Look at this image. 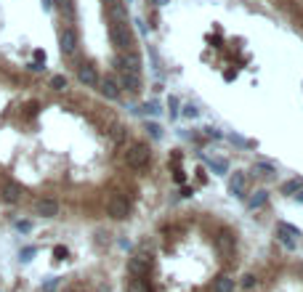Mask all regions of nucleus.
Listing matches in <instances>:
<instances>
[{
  "mask_svg": "<svg viewBox=\"0 0 303 292\" xmlns=\"http://www.w3.org/2000/svg\"><path fill=\"white\" fill-rule=\"evenodd\" d=\"M149 159H152V152H149V146L147 144H130L128 146V152H125V162H128V167L130 170H144V167L149 165Z\"/></svg>",
  "mask_w": 303,
  "mask_h": 292,
  "instance_id": "nucleus-1",
  "label": "nucleus"
},
{
  "mask_svg": "<svg viewBox=\"0 0 303 292\" xmlns=\"http://www.w3.org/2000/svg\"><path fill=\"white\" fill-rule=\"evenodd\" d=\"M109 35H112V40H115V45L120 51H130V48H133V35H130L128 22H115V24H112V29H109Z\"/></svg>",
  "mask_w": 303,
  "mask_h": 292,
  "instance_id": "nucleus-2",
  "label": "nucleus"
},
{
  "mask_svg": "<svg viewBox=\"0 0 303 292\" xmlns=\"http://www.w3.org/2000/svg\"><path fill=\"white\" fill-rule=\"evenodd\" d=\"M107 215L115 218V220H125L130 215V202L122 197V194H115V197L109 199V205H107Z\"/></svg>",
  "mask_w": 303,
  "mask_h": 292,
  "instance_id": "nucleus-3",
  "label": "nucleus"
},
{
  "mask_svg": "<svg viewBox=\"0 0 303 292\" xmlns=\"http://www.w3.org/2000/svg\"><path fill=\"white\" fill-rule=\"evenodd\" d=\"M117 67L141 75V53L133 51V48H130V51H120V56H117Z\"/></svg>",
  "mask_w": 303,
  "mask_h": 292,
  "instance_id": "nucleus-4",
  "label": "nucleus"
},
{
  "mask_svg": "<svg viewBox=\"0 0 303 292\" xmlns=\"http://www.w3.org/2000/svg\"><path fill=\"white\" fill-rule=\"evenodd\" d=\"M117 85L125 88L128 93H138L141 90V75H136V72H128V69H117Z\"/></svg>",
  "mask_w": 303,
  "mask_h": 292,
  "instance_id": "nucleus-5",
  "label": "nucleus"
},
{
  "mask_svg": "<svg viewBox=\"0 0 303 292\" xmlns=\"http://www.w3.org/2000/svg\"><path fill=\"white\" fill-rule=\"evenodd\" d=\"M77 80H80L85 88H98V80H101V75H98V69L93 67V64L83 61L80 67H77Z\"/></svg>",
  "mask_w": 303,
  "mask_h": 292,
  "instance_id": "nucleus-6",
  "label": "nucleus"
},
{
  "mask_svg": "<svg viewBox=\"0 0 303 292\" xmlns=\"http://www.w3.org/2000/svg\"><path fill=\"white\" fill-rule=\"evenodd\" d=\"M59 48H61L64 56H75V51H77V35H75V29H72V27L61 29V35H59Z\"/></svg>",
  "mask_w": 303,
  "mask_h": 292,
  "instance_id": "nucleus-7",
  "label": "nucleus"
},
{
  "mask_svg": "<svg viewBox=\"0 0 303 292\" xmlns=\"http://www.w3.org/2000/svg\"><path fill=\"white\" fill-rule=\"evenodd\" d=\"M35 212L43 218H54V215H59V202L54 197H40L35 202Z\"/></svg>",
  "mask_w": 303,
  "mask_h": 292,
  "instance_id": "nucleus-8",
  "label": "nucleus"
},
{
  "mask_svg": "<svg viewBox=\"0 0 303 292\" xmlns=\"http://www.w3.org/2000/svg\"><path fill=\"white\" fill-rule=\"evenodd\" d=\"M0 197H3V202L16 205L19 199H22V186L14 184V181H5V184L0 186Z\"/></svg>",
  "mask_w": 303,
  "mask_h": 292,
  "instance_id": "nucleus-9",
  "label": "nucleus"
},
{
  "mask_svg": "<svg viewBox=\"0 0 303 292\" xmlns=\"http://www.w3.org/2000/svg\"><path fill=\"white\" fill-rule=\"evenodd\" d=\"M98 90H101V96L109 101L120 99V85H117L115 77H101V80H98Z\"/></svg>",
  "mask_w": 303,
  "mask_h": 292,
  "instance_id": "nucleus-10",
  "label": "nucleus"
},
{
  "mask_svg": "<svg viewBox=\"0 0 303 292\" xmlns=\"http://www.w3.org/2000/svg\"><path fill=\"white\" fill-rule=\"evenodd\" d=\"M245 184H247L245 170L232 173V175H229V194H232V197H242V194H245Z\"/></svg>",
  "mask_w": 303,
  "mask_h": 292,
  "instance_id": "nucleus-11",
  "label": "nucleus"
},
{
  "mask_svg": "<svg viewBox=\"0 0 303 292\" xmlns=\"http://www.w3.org/2000/svg\"><path fill=\"white\" fill-rule=\"evenodd\" d=\"M149 268H152V263H149L147 255H136V258H130V261H128V271L133 276H147Z\"/></svg>",
  "mask_w": 303,
  "mask_h": 292,
  "instance_id": "nucleus-12",
  "label": "nucleus"
},
{
  "mask_svg": "<svg viewBox=\"0 0 303 292\" xmlns=\"http://www.w3.org/2000/svg\"><path fill=\"white\" fill-rule=\"evenodd\" d=\"M266 199H269V191L258 189V191L253 194V197L247 199V207H250V210H258V207H263V205H266Z\"/></svg>",
  "mask_w": 303,
  "mask_h": 292,
  "instance_id": "nucleus-13",
  "label": "nucleus"
},
{
  "mask_svg": "<svg viewBox=\"0 0 303 292\" xmlns=\"http://www.w3.org/2000/svg\"><path fill=\"white\" fill-rule=\"evenodd\" d=\"M213 292H234V279L232 276H218L215 279Z\"/></svg>",
  "mask_w": 303,
  "mask_h": 292,
  "instance_id": "nucleus-14",
  "label": "nucleus"
},
{
  "mask_svg": "<svg viewBox=\"0 0 303 292\" xmlns=\"http://www.w3.org/2000/svg\"><path fill=\"white\" fill-rule=\"evenodd\" d=\"M109 14L115 16V22H128V11H125L122 3H112L109 5Z\"/></svg>",
  "mask_w": 303,
  "mask_h": 292,
  "instance_id": "nucleus-15",
  "label": "nucleus"
},
{
  "mask_svg": "<svg viewBox=\"0 0 303 292\" xmlns=\"http://www.w3.org/2000/svg\"><path fill=\"white\" fill-rule=\"evenodd\" d=\"M128 292H152V290H149V284H147L144 276H133V282L128 284Z\"/></svg>",
  "mask_w": 303,
  "mask_h": 292,
  "instance_id": "nucleus-16",
  "label": "nucleus"
},
{
  "mask_svg": "<svg viewBox=\"0 0 303 292\" xmlns=\"http://www.w3.org/2000/svg\"><path fill=\"white\" fill-rule=\"evenodd\" d=\"M112 138H115V144H125V141H128V131H125V128L122 125H115V128H112Z\"/></svg>",
  "mask_w": 303,
  "mask_h": 292,
  "instance_id": "nucleus-17",
  "label": "nucleus"
},
{
  "mask_svg": "<svg viewBox=\"0 0 303 292\" xmlns=\"http://www.w3.org/2000/svg\"><path fill=\"white\" fill-rule=\"evenodd\" d=\"M253 170H255V175H274V165L272 162H258Z\"/></svg>",
  "mask_w": 303,
  "mask_h": 292,
  "instance_id": "nucleus-18",
  "label": "nucleus"
},
{
  "mask_svg": "<svg viewBox=\"0 0 303 292\" xmlns=\"http://www.w3.org/2000/svg\"><path fill=\"white\" fill-rule=\"evenodd\" d=\"M51 88H54V90H64V88H67V77H64V75H54V77H51Z\"/></svg>",
  "mask_w": 303,
  "mask_h": 292,
  "instance_id": "nucleus-19",
  "label": "nucleus"
},
{
  "mask_svg": "<svg viewBox=\"0 0 303 292\" xmlns=\"http://www.w3.org/2000/svg\"><path fill=\"white\" fill-rule=\"evenodd\" d=\"M276 234H279V239H282V244H285V247H287V250H295V242H293V239H287V231H285V229H282V223H279V226H276Z\"/></svg>",
  "mask_w": 303,
  "mask_h": 292,
  "instance_id": "nucleus-20",
  "label": "nucleus"
},
{
  "mask_svg": "<svg viewBox=\"0 0 303 292\" xmlns=\"http://www.w3.org/2000/svg\"><path fill=\"white\" fill-rule=\"evenodd\" d=\"M205 162H208L210 167H213L215 173H226V167H229V165H226V159H205Z\"/></svg>",
  "mask_w": 303,
  "mask_h": 292,
  "instance_id": "nucleus-21",
  "label": "nucleus"
},
{
  "mask_svg": "<svg viewBox=\"0 0 303 292\" xmlns=\"http://www.w3.org/2000/svg\"><path fill=\"white\" fill-rule=\"evenodd\" d=\"M298 189H303V181H287V184L282 186V191H285V194H295Z\"/></svg>",
  "mask_w": 303,
  "mask_h": 292,
  "instance_id": "nucleus-22",
  "label": "nucleus"
},
{
  "mask_svg": "<svg viewBox=\"0 0 303 292\" xmlns=\"http://www.w3.org/2000/svg\"><path fill=\"white\" fill-rule=\"evenodd\" d=\"M147 133L152 138H162V128L157 125V122H147Z\"/></svg>",
  "mask_w": 303,
  "mask_h": 292,
  "instance_id": "nucleus-23",
  "label": "nucleus"
},
{
  "mask_svg": "<svg viewBox=\"0 0 303 292\" xmlns=\"http://www.w3.org/2000/svg\"><path fill=\"white\" fill-rule=\"evenodd\" d=\"M240 284H242V290H253L255 287V276L253 274H245V276L240 279Z\"/></svg>",
  "mask_w": 303,
  "mask_h": 292,
  "instance_id": "nucleus-24",
  "label": "nucleus"
},
{
  "mask_svg": "<svg viewBox=\"0 0 303 292\" xmlns=\"http://www.w3.org/2000/svg\"><path fill=\"white\" fill-rule=\"evenodd\" d=\"M56 5H59V8H61L67 16L72 14V0H56Z\"/></svg>",
  "mask_w": 303,
  "mask_h": 292,
  "instance_id": "nucleus-25",
  "label": "nucleus"
},
{
  "mask_svg": "<svg viewBox=\"0 0 303 292\" xmlns=\"http://www.w3.org/2000/svg\"><path fill=\"white\" fill-rule=\"evenodd\" d=\"M59 287V279H48V282L43 284V292H54Z\"/></svg>",
  "mask_w": 303,
  "mask_h": 292,
  "instance_id": "nucleus-26",
  "label": "nucleus"
},
{
  "mask_svg": "<svg viewBox=\"0 0 303 292\" xmlns=\"http://www.w3.org/2000/svg\"><path fill=\"white\" fill-rule=\"evenodd\" d=\"M183 117L194 120V117H197V106H192V104H189V106H183Z\"/></svg>",
  "mask_w": 303,
  "mask_h": 292,
  "instance_id": "nucleus-27",
  "label": "nucleus"
},
{
  "mask_svg": "<svg viewBox=\"0 0 303 292\" xmlns=\"http://www.w3.org/2000/svg\"><path fill=\"white\" fill-rule=\"evenodd\" d=\"M144 112H147V114H157L160 109H157V104H154V101H149L147 106H144Z\"/></svg>",
  "mask_w": 303,
  "mask_h": 292,
  "instance_id": "nucleus-28",
  "label": "nucleus"
},
{
  "mask_svg": "<svg viewBox=\"0 0 303 292\" xmlns=\"http://www.w3.org/2000/svg\"><path fill=\"white\" fill-rule=\"evenodd\" d=\"M16 229H19V231H32V223H30V220H19Z\"/></svg>",
  "mask_w": 303,
  "mask_h": 292,
  "instance_id": "nucleus-29",
  "label": "nucleus"
},
{
  "mask_svg": "<svg viewBox=\"0 0 303 292\" xmlns=\"http://www.w3.org/2000/svg\"><path fill=\"white\" fill-rule=\"evenodd\" d=\"M32 255H35V250H32V247H27V250H22V261H30V258Z\"/></svg>",
  "mask_w": 303,
  "mask_h": 292,
  "instance_id": "nucleus-30",
  "label": "nucleus"
},
{
  "mask_svg": "<svg viewBox=\"0 0 303 292\" xmlns=\"http://www.w3.org/2000/svg\"><path fill=\"white\" fill-rule=\"evenodd\" d=\"M176 106H179V99H176V96H170V109H173V114L179 112V109H176Z\"/></svg>",
  "mask_w": 303,
  "mask_h": 292,
  "instance_id": "nucleus-31",
  "label": "nucleus"
},
{
  "mask_svg": "<svg viewBox=\"0 0 303 292\" xmlns=\"http://www.w3.org/2000/svg\"><path fill=\"white\" fill-rule=\"evenodd\" d=\"M293 197H298V202H303V189H298V191L293 194Z\"/></svg>",
  "mask_w": 303,
  "mask_h": 292,
  "instance_id": "nucleus-32",
  "label": "nucleus"
},
{
  "mask_svg": "<svg viewBox=\"0 0 303 292\" xmlns=\"http://www.w3.org/2000/svg\"><path fill=\"white\" fill-rule=\"evenodd\" d=\"M104 3H107V5H112V3H120V0H104Z\"/></svg>",
  "mask_w": 303,
  "mask_h": 292,
  "instance_id": "nucleus-33",
  "label": "nucleus"
},
{
  "mask_svg": "<svg viewBox=\"0 0 303 292\" xmlns=\"http://www.w3.org/2000/svg\"><path fill=\"white\" fill-rule=\"evenodd\" d=\"M157 3H160V5H162V3H168V0H157Z\"/></svg>",
  "mask_w": 303,
  "mask_h": 292,
  "instance_id": "nucleus-34",
  "label": "nucleus"
},
{
  "mask_svg": "<svg viewBox=\"0 0 303 292\" xmlns=\"http://www.w3.org/2000/svg\"><path fill=\"white\" fill-rule=\"evenodd\" d=\"M67 292H72V290H67Z\"/></svg>",
  "mask_w": 303,
  "mask_h": 292,
  "instance_id": "nucleus-35",
  "label": "nucleus"
}]
</instances>
